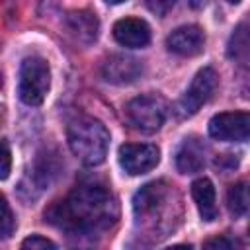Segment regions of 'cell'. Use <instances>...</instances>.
I'll return each mask as SVG.
<instances>
[{"label": "cell", "mask_w": 250, "mask_h": 250, "mask_svg": "<svg viewBox=\"0 0 250 250\" xmlns=\"http://www.w3.org/2000/svg\"><path fill=\"white\" fill-rule=\"evenodd\" d=\"M115 219L117 203L111 191L100 184H80L49 211V221L78 232L107 229Z\"/></svg>", "instance_id": "6da1fadb"}, {"label": "cell", "mask_w": 250, "mask_h": 250, "mask_svg": "<svg viewBox=\"0 0 250 250\" xmlns=\"http://www.w3.org/2000/svg\"><path fill=\"white\" fill-rule=\"evenodd\" d=\"M68 146L72 154L86 166H98L105 160L109 133L105 125L94 117H80L68 125Z\"/></svg>", "instance_id": "7a4b0ae2"}, {"label": "cell", "mask_w": 250, "mask_h": 250, "mask_svg": "<svg viewBox=\"0 0 250 250\" xmlns=\"http://www.w3.org/2000/svg\"><path fill=\"white\" fill-rule=\"evenodd\" d=\"M51 88V68L41 57H27L20 66L18 94L25 105H41Z\"/></svg>", "instance_id": "3957f363"}, {"label": "cell", "mask_w": 250, "mask_h": 250, "mask_svg": "<svg viewBox=\"0 0 250 250\" xmlns=\"http://www.w3.org/2000/svg\"><path fill=\"white\" fill-rule=\"evenodd\" d=\"M127 119L141 133H154L166 119V102L156 94H143L127 104Z\"/></svg>", "instance_id": "277c9868"}, {"label": "cell", "mask_w": 250, "mask_h": 250, "mask_svg": "<svg viewBox=\"0 0 250 250\" xmlns=\"http://www.w3.org/2000/svg\"><path fill=\"white\" fill-rule=\"evenodd\" d=\"M217 82H219V76H217V72L211 66L201 68L193 76V80L188 86V90L178 100L176 113L180 117H189V115L197 113L201 109V105L211 100V96H213V92L217 88Z\"/></svg>", "instance_id": "5b68a950"}, {"label": "cell", "mask_w": 250, "mask_h": 250, "mask_svg": "<svg viewBox=\"0 0 250 250\" xmlns=\"http://www.w3.org/2000/svg\"><path fill=\"white\" fill-rule=\"evenodd\" d=\"M209 135L225 143H242L250 139V113L248 111H225L217 113L209 121Z\"/></svg>", "instance_id": "8992f818"}, {"label": "cell", "mask_w": 250, "mask_h": 250, "mask_svg": "<svg viewBox=\"0 0 250 250\" xmlns=\"http://www.w3.org/2000/svg\"><path fill=\"white\" fill-rule=\"evenodd\" d=\"M158 162H160V150L156 145L127 143L119 146V166L131 176L146 174L152 168H156Z\"/></svg>", "instance_id": "52a82bcc"}, {"label": "cell", "mask_w": 250, "mask_h": 250, "mask_svg": "<svg viewBox=\"0 0 250 250\" xmlns=\"http://www.w3.org/2000/svg\"><path fill=\"white\" fill-rule=\"evenodd\" d=\"M205 45V33L199 25H182L176 27L166 37V47L170 53L180 57H195L203 51Z\"/></svg>", "instance_id": "ba28073f"}, {"label": "cell", "mask_w": 250, "mask_h": 250, "mask_svg": "<svg viewBox=\"0 0 250 250\" xmlns=\"http://www.w3.org/2000/svg\"><path fill=\"white\" fill-rule=\"evenodd\" d=\"M143 74V62L129 55H111L102 64V76L111 84H131Z\"/></svg>", "instance_id": "9c48e42d"}, {"label": "cell", "mask_w": 250, "mask_h": 250, "mask_svg": "<svg viewBox=\"0 0 250 250\" xmlns=\"http://www.w3.org/2000/svg\"><path fill=\"white\" fill-rule=\"evenodd\" d=\"M113 37L123 47L141 49L150 41V27L141 18H121L113 25Z\"/></svg>", "instance_id": "30bf717a"}, {"label": "cell", "mask_w": 250, "mask_h": 250, "mask_svg": "<svg viewBox=\"0 0 250 250\" xmlns=\"http://www.w3.org/2000/svg\"><path fill=\"white\" fill-rule=\"evenodd\" d=\"M205 166V145L197 137H188L182 141L176 152V168L182 174L199 172Z\"/></svg>", "instance_id": "8fae6325"}, {"label": "cell", "mask_w": 250, "mask_h": 250, "mask_svg": "<svg viewBox=\"0 0 250 250\" xmlns=\"http://www.w3.org/2000/svg\"><path fill=\"white\" fill-rule=\"evenodd\" d=\"M191 197L197 205V211L203 221L211 223L217 219L219 209H217V199H215V186L207 178H197L191 184Z\"/></svg>", "instance_id": "7c38bea8"}, {"label": "cell", "mask_w": 250, "mask_h": 250, "mask_svg": "<svg viewBox=\"0 0 250 250\" xmlns=\"http://www.w3.org/2000/svg\"><path fill=\"white\" fill-rule=\"evenodd\" d=\"M66 27L80 43L90 45L98 37L100 23H98L96 14H92L88 10H78V12H72L66 16Z\"/></svg>", "instance_id": "4fadbf2b"}, {"label": "cell", "mask_w": 250, "mask_h": 250, "mask_svg": "<svg viewBox=\"0 0 250 250\" xmlns=\"http://www.w3.org/2000/svg\"><path fill=\"white\" fill-rule=\"evenodd\" d=\"M227 55L232 61H246L250 59V27L238 25L227 45Z\"/></svg>", "instance_id": "5bb4252c"}, {"label": "cell", "mask_w": 250, "mask_h": 250, "mask_svg": "<svg viewBox=\"0 0 250 250\" xmlns=\"http://www.w3.org/2000/svg\"><path fill=\"white\" fill-rule=\"evenodd\" d=\"M227 205L232 215H244L250 209V184L238 182L227 191Z\"/></svg>", "instance_id": "9a60e30c"}, {"label": "cell", "mask_w": 250, "mask_h": 250, "mask_svg": "<svg viewBox=\"0 0 250 250\" xmlns=\"http://www.w3.org/2000/svg\"><path fill=\"white\" fill-rule=\"evenodd\" d=\"M20 250H57V246H55L49 238L31 234V236H27V238L21 242V248H20Z\"/></svg>", "instance_id": "2e32d148"}, {"label": "cell", "mask_w": 250, "mask_h": 250, "mask_svg": "<svg viewBox=\"0 0 250 250\" xmlns=\"http://www.w3.org/2000/svg\"><path fill=\"white\" fill-rule=\"evenodd\" d=\"M201 250H236V248H234L232 240L227 236H211L203 242Z\"/></svg>", "instance_id": "e0dca14e"}, {"label": "cell", "mask_w": 250, "mask_h": 250, "mask_svg": "<svg viewBox=\"0 0 250 250\" xmlns=\"http://www.w3.org/2000/svg\"><path fill=\"white\" fill-rule=\"evenodd\" d=\"M2 211H4V217H2V236L8 238L14 232V229H16V219H14L12 209H10V205H8L6 199L2 201Z\"/></svg>", "instance_id": "ac0fdd59"}, {"label": "cell", "mask_w": 250, "mask_h": 250, "mask_svg": "<svg viewBox=\"0 0 250 250\" xmlns=\"http://www.w3.org/2000/svg\"><path fill=\"white\" fill-rule=\"evenodd\" d=\"M10 164H12V152H10V146H8V143L6 141H2V180H6L8 178V174H10Z\"/></svg>", "instance_id": "d6986e66"}, {"label": "cell", "mask_w": 250, "mask_h": 250, "mask_svg": "<svg viewBox=\"0 0 250 250\" xmlns=\"http://www.w3.org/2000/svg\"><path fill=\"white\" fill-rule=\"evenodd\" d=\"M242 96H244L246 100H250V72H248V76L244 78V84H242Z\"/></svg>", "instance_id": "ffe728a7"}, {"label": "cell", "mask_w": 250, "mask_h": 250, "mask_svg": "<svg viewBox=\"0 0 250 250\" xmlns=\"http://www.w3.org/2000/svg\"><path fill=\"white\" fill-rule=\"evenodd\" d=\"M164 250H191V248L186 246V244H176V246H170V248H164Z\"/></svg>", "instance_id": "44dd1931"}, {"label": "cell", "mask_w": 250, "mask_h": 250, "mask_svg": "<svg viewBox=\"0 0 250 250\" xmlns=\"http://www.w3.org/2000/svg\"><path fill=\"white\" fill-rule=\"evenodd\" d=\"M248 232H250V227H248Z\"/></svg>", "instance_id": "7402d4cb"}]
</instances>
